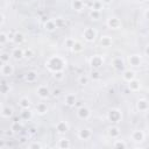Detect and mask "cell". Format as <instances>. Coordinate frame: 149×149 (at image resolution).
Instances as JSON below:
<instances>
[{
	"label": "cell",
	"instance_id": "44dd1931",
	"mask_svg": "<svg viewBox=\"0 0 149 149\" xmlns=\"http://www.w3.org/2000/svg\"><path fill=\"white\" fill-rule=\"evenodd\" d=\"M13 112H14V111H13V108H12L10 106H2L0 114H1L2 118L8 119V118H10V116L13 115Z\"/></svg>",
	"mask_w": 149,
	"mask_h": 149
},
{
	"label": "cell",
	"instance_id": "5b68a950",
	"mask_svg": "<svg viewBox=\"0 0 149 149\" xmlns=\"http://www.w3.org/2000/svg\"><path fill=\"white\" fill-rule=\"evenodd\" d=\"M14 72V68L10 63H3L1 64V68H0V73L1 76L3 77H8V76H12Z\"/></svg>",
	"mask_w": 149,
	"mask_h": 149
},
{
	"label": "cell",
	"instance_id": "4316f807",
	"mask_svg": "<svg viewBox=\"0 0 149 149\" xmlns=\"http://www.w3.org/2000/svg\"><path fill=\"white\" fill-rule=\"evenodd\" d=\"M23 41H24V35H23L21 31H16V33H14V38H13V42H14V43H16V44H21Z\"/></svg>",
	"mask_w": 149,
	"mask_h": 149
},
{
	"label": "cell",
	"instance_id": "e575fe53",
	"mask_svg": "<svg viewBox=\"0 0 149 149\" xmlns=\"http://www.w3.org/2000/svg\"><path fill=\"white\" fill-rule=\"evenodd\" d=\"M74 42H76L74 38H72V37H68V38H65V41H64V47H66V48H69V49H72Z\"/></svg>",
	"mask_w": 149,
	"mask_h": 149
},
{
	"label": "cell",
	"instance_id": "74e56055",
	"mask_svg": "<svg viewBox=\"0 0 149 149\" xmlns=\"http://www.w3.org/2000/svg\"><path fill=\"white\" fill-rule=\"evenodd\" d=\"M9 90H10L9 84H7L5 80H2V83H1V93L2 94H6V93L9 92Z\"/></svg>",
	"mask_w": 149,
	"mask_h": 149
},
{
	"label": "cell",
	"instance_id": "603a6c76",
	"mask_svg": "<svg viewBox=\"0 0 149 149\" xmlns=\"http://www.w3.org/2000/svg\"><path fill=\"white\" fill-rule=\"evenodd\" d=\"M71 6H72V9H74L76 12H81L85 7V2L83 0H73Z\"/></svg>",
	"mask_w": 149,
	"mask_h": 149
},
{
	"label": "cell",
	"instance_id": "52a82bcc",
	"mask_svg": "<svg viewBox=\"0 0 149 149\" xmlns=\"http://www.w3.org/2000/svg\"><path fill=\"white\" fill-rule=\"evenodd\" d=\"M51 91L49 90V87L47 85H40L36 90V94L41 98V99H47L49 95H50Z\"/></svg>",
	"mask_w": 149,
	"mask_h": 149
},
{
	"label": "cell",
	"instance_id": "9c48e42d",
	"mask_svg": "<svg viewBox=\"0 0 149 149\" xmlns=\"http://www.w3.org/2000/svg\"><path fill=\"white\" fill-rule=\"evenodd\" d=\"M112 66L116 70V71H123L125 70V61L122 59V57H114L112 59Z\"/></svg>",
	"mask_w": 149,
	"mask_h": 149
},
{
	"label": "cell",
	"instance_id": "d590c367",
	"mask_svg": "<svg viewBox=\"0 0 149 149\" xmlns=\"http://www.w3.org/2000/svg\"><path fill=\"white\" fill-rule=\"evenodd\" d=\"M23 54H24V58L30 59L34 56V50L31 48H27V49H23Z\"/></svg>",
	"mask_w": 149,
	"mask_h": 149
},
{
	"label": "cell",
	"instance_id": "7bdbcfd3",
	"mask_svg": "<svg viewBox=\"0 0 149 149\" xmlns=\"http://www.w3.org/2000/svg\"><path fill=\"white\" fill-rule=\"evenodd\" d=\"M90 78L93 79V80H99V79H100V73H99L98 71H92Z\"/></svg>",
	"mask_w": 149,
	"mask_h": 149
},
{
	"label": "cell",
	"instance_id": "4fadbf2b",
	"mask_svg": "<svg viewBox=\"0 0 149 149\" xmlns=\"http://www.w3.org/2000/svg\"><path fill=\"white\" fill-rule=\"evenodd\" d=\"M128 62H129V65H132V66H134V68H137V66L141 65L142 59H141V56H140V55L134 54V55H130V56L128 57Z\"/></svg>",
	"mask_w": 149,
	"mask_h": 149
},
{
	"label": "cell",
	"instance_id": "e0dca14e",
	"mask_svg": "<svg viewBox=\"0 0 149 149\" xmlns=\"http://www.w3.org/2000/svg\"><path fill=\"white\" fill-rule=\"evenodd\" d=\"M35 112L38 114V115H44L48 113V106L45 102H38L36 106H35Z\"/></svg>",
	"mask_w": 149,
	"mask_h": 149
},
{
	"label": "cell",
	"instance_id": "1f68e13d",
	"mask_svg": "<svg viewBox=\"0 0 149 149\" xmlns=\"http://www.w3.org/2000/svg\"><path fill=\"white\" fill-rule=\"evenodd\" d=\"M100 14H101V12L95 10V9H90V12H88V16H90L92 20H99Z\"/></svg>",
	"mask_w": 149,
	"mask_h": 149
},
{
	"label": "cell",
	"instance_id": "2e32d148",
	"mask_svg": "<svg viewBox=\"0 0 149 149\" xmlns=\"http://www.w3.org/2000/svg\"><path fill=\"white\" fill-rule=\"evenodd\" d=\"M44 29L49 33H52L57 29V26H56V22L54 19H48L45 22H44Z\"/></svg>",
	"mask_w": 149,
	"mask_h": 149
},
{
	"label": "cell",
	"instance_id": "3957f363",
	"mask_svg": "<svg viewBox=\"0 0 149 149\" xmlns=\"http://www.w3.org/2000/svg\"><path fill=\"white\" fill-rule=\"evenodd\" d=\"M97 35H98L97 30L94 28H92V27H86L84 29V31H83V37L87 42H93L97 38Z\"/></svg>",
	"mask_w": 149,
	"mask_h": 149
},
{
	"label": "cell",
	"instance_id": "f35d334b",
	"mask_svg": "<svg viewBox=\"0 0 149 149\" xmlns=\"http://www.w3.org/2000/svg\"><path fill=\"white\" fill-rule=\"evenodd\" d=\"M114 148H127V143L123 142L122 140H115V142L113 143Z\"/></svg>",
	"mask_w": 149,
	"mask_h": 149
},
{
	"label": "cell",
	"instance_id": "484cf974",
	"mask_svg": "<svg viewBox=\"0 0 149 149\" xmlns=\"http://www.w3.org/2000/svg\"><path fill=\"white\" fill-rule=\"evenodd\" d=\"M19 106H20L21 109H28L30 107V100L27 97H22L19 100Z\"/></svg>",
	"mask_w": 149,
	"mask_h": 149
},
{
	"label": "cell",
	"instance_id": "d4e9b609",
	"mask_svg": "<svg viewBox=\"0 0 149 149\" xmlns=\"http://www.w3.org/2000/svg\"><path fill=\"white\" fill-rule=\"evenodd\" d=\"M112 43H113V40H112L109 36L104 35V36L100 37V44H101V47H104V48H109V47L112 45Z\"/></svg>",
	"mask_w": 149,
	"mask_h": 149
},
{
	"label": "cell",
	"instance_id": "ac0fdd59",
	"mask_svg": "<svg viewBox=\"0 0 149 149\" xmlns=\"http://www.w3.org/2000/svg\"><path fill=\"white\" fill-rule=\"evenodd\" d=\"M10 55H12V57H13L14 59H16V61H19V59H22V58H24L23 49H21V48H14V49L12 50Z\"/></svg>",
	"mask_w": 149,
	"mask_h": 149
},
{
	"label": "cell",
	"instance_id": "d6a6232c",
	"mask_svg": "<svg viewBox=\"0 0 149 149\" xmlns=\"http://www.w3.org/2000/svg\"><path fill=\"white\" fill-rule=\"evenodd\" d=\"M10 57H12L10 54H8V52H2V54L0 55V62H1V64H3V63H9Z\"/></svg>",
	"mask_w": 149,
	"mask_h": 149
},
{
	"label": "cell",
	"instance_id": "60d3db41",
	"mask_svg": "<svg viewBox=\"0 0 149 149\" xmlns=\"http://www.w3.org/2000/svg\"><path fill=\"white\" fill-rule=\"evenodd\" d=\"M54 78H55L56 80H62V79L64 78V72H63V70H62V71L54 72Z\"/></svg>",
	"mask_w": 149,
	"mask_h": 149
},
{
	"label": "cell",
	"instance_id": "277c9868",
	"mask_svg": "<svg viewBox=\"0 0 149 149\" xmlns=\"http://www.w3.org/2000/svg\"><path fill=\"white\" fill-rule=\"evenodd\" d=\"M76 114H77V116H78L80 120H87V119L91 116V109L87 108V107H85V106H80V107L77 109Z\"/></svg>",
	"mask_w": 149,
	"mask_h": 149
},
{
	"label": "cell",
	"instance_id": "30bf717a",
	"mask_svg": "<svg viewBox=\"0 0 149 149\" xmlns=\"http://www.w3.org/2000/svg\"><path fill=\"white\" fill-rule=\"evenodd\" d=\"M130 137H132V140H133L134 142L140 143V142H142V141L144 140L146 134H144V132H143V130H141V129H136V130H134V132L132 133Z\"/></svg>",
	"mask_w": 149,
	"mask_h": 149
},
{
	"label": "cell",
	"instance_id": "f907efd6",
	"mask_svg": "<svg viewBox=\"0 0 149 149\" xmlns=\"http://www.w3.org/2000/svg\"><path fill=\"white\" fill-rule=\"evenodd\" d=\"M24 141H26V137H21L20 139V142H24Z\"/></svg>",
	"mask_w": 149,
	"mask_h": 149
},
{
	"label": "cell",
	"instance_id": "9a60e30c",
	"mask_svg": "<svg viewBox=\"0 0 149 149\" xmlns=\"http://www.w3.org/2000/svg\"><path fill=\"white\" fill-rule=\"evenodd\" d=\"M76 102H77V98H76V95H74L73 93H68V94L65 95V98H64V104H65L66 106H70V107L76 106Z\"/></svg>",
	"mask_w": 149,
	"mask_h": 149
},
{
	"label": "cell",
	"instance_id": "8d00e7d4",
	"mask_svg": "<svg viewBox=\"0 0 149 149\" xmlns=\"http://www.w3.org/2000/svg\"><path fill=\"white\" fill-rule=\"evenodd\" d=\"M88 79H90L88 76L80 74V76L78 77V83H79L80 85H86V84H88Z\"/></svg>",
	"mask_w": 149,
	"mask_h": 149
},
{
	"label": "cell",
	"instance_id": "ee69618b",
	"mask_svg": "<svg viewBox=\"0 0 149 149\" xmlns=\"http://www.w3.org/2000/svg\"><path fill=\"white\" fill-rule=\"evenodd\" d=\"M28 148L29 149H34V148H42V144L41 143H37V142H34V143H31V144H29L28 146Z\"/></svg>",
	"mask_w": 149,
	"mask_h": 149
},
{
	"label": "cell",
	"instance_id": "cb8c5ba5",
	"mask_svg": "<svg viewBox=\"0 0 149 149\" xmlns=\"http://www.w3.org/2000/svg\"><path fill=\"white\" fill-rule=\"evenodd\" d=\"M128 87H129V90H130V91H133V92H136V91H139V90L141 88V84H140V80H137V79L135 78V79H133V80L128 81Z\"/></svg>",
	"mask_w": 149,
	"mask_h": 149
},
{
	"label": "cell",
	"instance_id": "681fc988",
	"mask_svg": "<svg viewBox=\"0 0 149 149\" xmlns=\"http://www.w3.org/2000/svg\"><path fill=\"white\" fill-rule=\"evenodd\" d=\"M101 1H102L104 3H106V5H109V3H111L113 0H101Z\"/></svg>",
	"mask_w": 149,
	"mask_h": 149
},
{
	"label": "cell",
	"instance_id": "c3c4849f",
	"mask_svg": "<svg viewBox=\"0 0 149 149\" xmlns=\"http://www.w3.org/2000/svg\"><path fill=\"white\" fill-rule=\"evenodd\" d=\"M3 22H5V14L2 13V14H1V26L3 24Z\"/></svg>",
	"mask_w": 149,
	"mask_h": 149
},
{
	"label": "cell",
	"instance_id": "ba28073f",
	"mask_svg": "<svg viewBox=\"0 0 149 149\" xmlns=\"http://www.w3.org/2000/svg\"><path fill=\"white\" fill-rule=\"evenodd\" d=\"M106 24H107V27L111 28V29H119V28L121 27V21H120L119 17H116V16H111V17L107 19Z\"/></svg>",
	"mask_w": 149,
	"mask_h": 149
},
{
	"label": "cell",
	"instance_id": "7402d4cb",
	"mask_svg": "<svg viewBox=\"0 0 149 149\" xmlns=\"http://www.w3.org/2000/svg\"><path fill=\"white\" fill-rule=\"evenodd\" d=\"M108 135H109V137H112V139H118L119 136H120V128L118 127V126H112V127H109L108 128Z\"/></svg>",
	"mask_w": 149,
	"mask_h": 149
},
{
	"label": "cell",
	"instance_id": "bcb514c9",
	"mask_svg": "<svg viewBox=\"0 0 149 149\" xmlns=\"http://www.w3.org/2000/svg\"><path fill=\"white\" fill-rule=\"evenodd\" d=\"M144 54H146V56H148V57H149V44L144 48Z\"/></svg>",
	"mask_w": 149,
	"mask_h": 149
},
{
	"label": "cell",
	"instance_id": "ab89813d",
	"mask_svg": "<svg viewBox=\"0 0 149 149\" xmlns=\"http://www.w3.org/2000/svg\"><path fill=\"white\" fill-rule=\"evenodd\" d=\"M7 41H9V38H8V34H6V33H1V34H0V44L3 45Z\"/></svg>",
	"mask_w": 149,
	"mask_h": 149
},
{
	"label": "cell",
	"instance_id": "816d5d0a",
	"mask_svg": "<svg viewBox=\"0 0 149 149\" xmlns=\"http://www.w3.org/2000/svg\"><path fill=\"white\" fill-rule=\"evenodd\" d=\"M136 1H139V2H144V1H147V0H136Z\"/></svg>",
	"mask_w": 149,
	"mask_h": 149
},
{
	"label": "cell",
	"instance_id": "b9f144b4",
	"mask_svg": "<svg viewBox=\"0 0 149 149\" xmlns=\"http://www.w3.org/2000/svg\"><path fill=\"white\" fill-rule=\"evenodd\" d=\"M21 129V125L19 123V121H15L12 126H10V130H13V132H17V130H20Z\"/></svg>",
	"mask_w": 149,
	"mask_h": 149
},
{
	"label": "cell",
	"instance_id": "5bb4252c",
	"mask_svg": "<svg viewBox=\"0 0 149 149\" xmlns=\"http://www.w3.org/2000/svg\"><path fill=\"white\" fill-rule=\"evenodd\" d=\"M122 78H123V80H126L128 83V81H130V80H133V79L136 78V73H135V71H133L130 69H127V70H123Z\"/></svg>",
	"mask_w": 149,
	"mask_h": 149
},
{
	"label": "cell",
	"instance_id": "f546056e",
	"mask_svg": "<svg viewBox=\"0 0 149 149\" xmlns=\"http://www.w3.org/2000/svg\"><path fill=\"white\" fill-rule=\"evenodd\" d=\"M83 49H84L83 43H81L80 41H77V40H76V42H74V44H73V47H72L71 50H72L73 52H80Z\"/></svg>",
	"mask_w": 149,
	"mask_h": 149
},
{
	"label": "cell",
	"instance_id": "6da1fadb",
	"mask_svg": "<svg viewBox=\"0 0 149 149\" xmlns=\"http://www.w3.org/2000/svg\"><path fill=\"white\" fill-rule=\"evenodd\" d=\"M65 65H66V61L64 58H62L61 56H51L45 62V68L49 71H51L52 73L64 70Z\"/></svg>",
	"mask_w": 149,
	"mask_h": 149
},
{
	"label": "cell",
	"instance_id": "4dcf8cb0",
	"mask_svg": "<svg viewBox=\"0 0 149 149\" xmlns=\"http://www.w3.org/2000/svg\"><path fill=\"white\" fill-rule=\"evenodd\" d=\"M70 141L68 139H61L58 141V148H62V149H66V148H70Z\"/></svg>",
	"mask_w": 149,
	"mask_h": 149
},
{
	"label": "cell",
	"instance_id": "ffe728a7",
	"mask_svg": "<svg viewBox=\"0 0 149 149\" xmlns=\"http://www.w3.org/2000/svg\"><path fill=\"white\" fill-rule=\"evenodd\" d=\"M37 77H38L37 72L34 71V70H31V71H28V72L26 73L24 79H26V81H28V83H35V81L37 80Z\"/></svg>",
	"mask_w": 149,
	"mask_h": 149
},
{
	"label": "cell",
	"instance_id": "f6af8a7d",
	"mask_svg": "<svg viewBox=\"0 0 149 149\" xmlns=\"http://www.w3.org/2000/svg\"><path fill=\"white\" fill-rule=\"evenodd\" d=\"M51 93H52V95H54V97H58V95L61 94V90H59V88H55Z\"/></svg>",
	"mask_w": 149,
	"mask_h": 149
},
{
	"label": "cell",
	"instance_id": "f1b7e54d",
	"mask_svg": "<svg viewBox=\"0 0 149 149\" xmlns=\"http://www.w3.org/2000/svg\"><path fill=\"white\" fill-rule=\"evenodd\" d=\"M102 7H104V2H102L101 0H94V1L92 2V7H91V9H95V10L101 12Z\"/></svg>",
	"mask_w": 149,
	"mask_h": 149
},
{
	"label": "cell",
	"instance_id": "836d02e7",
	"mask_svg": "<svg viewBox=\"0 0 149 149\" xmlns=\"http://www.w3.org/2000/svg\"><path fill=\"white\" fill-rule=\"evenodd\" d=\"M54 20H55V22H56L57 28H63V27L66 26V20L63 19V17H56V19H54Z\"/></svg>",
	"mask_w": 149,
	"mask_h": 149
},
{
	"label": "cell",
	"instance_id": "83f0119b",
	"mask_svg": "<svg viewBox=\"0 0 149 149\" xmlns=\"http://www.w3.org/2000/svg\"><path fill=\"white\" fill-rule=\"evenodd\" d=\"M31 116H33V112L29 108L28 109H22V112H21V119L22 120L28 121V120L31 119Z\"/></svg>",
	"mask_w": 149,
	"mask_h": 149
},
{
	"label": "cell",
	"instance_id": "7c38bea8",
	"mask_svg": "<svg viewBox=\"0 0 149 149\" xmlns=\"http://www.w3.org/2000/svg\"><path fill=\"white\" fill-rule=\"evenodd\" d=\"M78 137L83 141H87L92 137V132L90 128H81L78 130Z\"/></svg>",
	"mask_w": 149,
	"mask_h": 149
},
{
	"label": "cell",
	"instance_id": "7dc6e473",
	"mask_svg": "<svg viewBox=\"0 0 149 149\" xmlns=\"http://www.w3.org/2000/svg\"><path fill=\"white\" fill-rule=\"evenodd\" d=\"M144 17H146L147 20H149V8L146 9V12H144Z\"/></svg>",
	"mask_w": 149,
	"mask_h": 149
},
{
	"label": "cell",
	"instance_id": "d6986e66",
	"mask_svg": "<svg viewBox=\"0 0 149 149\" xmlns=\"http://www.w3.org/2000/svg\"><path fill=\"white\" fill-rule=\"evenodd\" d=\"M136 107H137V109L140 112H147L149 109V102L146 99H140L136 102Z\"/></svg>",
	"mask_w": 149,
	"mask_h": 149
},
{
	"label": "cell",
	"instance_id": "8992f818",
	"mask_svg": "<svg viewBox=\"0 0 149 149\" xmlns=\"http://www.w3.org/2000/svg\"><path fill=\"white\" fill-rule=\"evenodd\" d=\"M104 64V58L101 55H94L91 57L90 59V65L93 68V69H99L101 65Z\"/></svg>",
	"mask_w": 149,
	"mask_h": 149
},
{
	"label": "cell",
	"instance_id": "8fae6325",
	"mask_svg": "<svg viewBox=\"0 0 149 149\" xmlns=\"http://www.w3.org/2000/svg\"><path fill=\"white\" fill-rule=\"evenodd\" d=\"M55 128H56V132H57L58 134H65V133L69 130L70 126H69V123H68L66 121H58V122L55 125Z\"/></svg>",
	"mask_w": 149,
	"mask_h": 149
},
{
	"label": "cell",
	"instance_id": "7a4b0ae2",
	"mask_svg": "<svg viewBox=\"0 0 149 149\" xmlns=\"http://www.w3.org/2000/svg\"><path fill=\"white\" fill-rule=\"evenodd\" d=\"M107 119L108 121L113 122V123H118L121 121L122 119V114H121V111L118 109V108H111L107 113Z\"/></svg>",
	"mask_w": 149,
	"mask_h": 149
}]
</instances>
